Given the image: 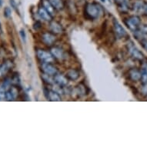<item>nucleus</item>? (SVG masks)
Returning <instances> with one entry per match:
<instances>
[{"label":"nucleus","instance_id":"obj_1","mask_svg":"<svg viewBox=\"0 0 147 147\" xmlns=\"http://www.w3.org/2000/svg\"><path fill=\"white\" fill-rule=\"evenodd\" d=\"M85 12L86 13L87 16L89 19H97L99 18L100 14H101V9L99 7V5L93 4V3H88L86 5V9Z\"/></svg>","mask_w":147,"mask_h":147},{"label":"nucleus","instance_id":"obj_2","mask_svg":"<svg viewBox=\"0 0 147 147\" xmlns=\"http://www.w3.org/2000/svg\"><path fill=\"white\" fill-rule=\"evenodd\" d=\"M125 24L131 31L135 32L140 29V19L138 16H131L125 21Z\"/></svg>","mask_w":147,"mask_h":147},{"label":"nucleus","instance_id":"obj_3","mask_svg":"<svg viewBox=\"0 0 147 147\" xmlns=\"http://www.w3.org/2000/svg\"><path fill=\"white\" fill-rule=\"evenodd\" d=\"M127 48L129 53H130V55L133 56V58L136 59H138V60H142L143 59V58H144L143 54L136 47L135 45L133 43V42H130L129 43H128Z\"/></svg>","mask_w":147,"mask_h":147},{"label":"nucleus","instance_id":"obj_4","mask_svg":"<svg viewBox=\"0 0 147 147\" xmlns=\"http://www.w3.org/2000/svg\"><path fill=\"white\" fill-rule=\"evenodd\" d=\"M36 55L38 59L43 63H51L53 61V56L52 53L46 52L43 49H38L36 52Z\"/></svg>","mask_w":147,"mask_h":147},{"label":"nucleus","instance_id":"obj_5","mask_svg":"<svg viewBox=\"0 0 147 147\" xmlns=\"http://www.w3.org/2000/svg\"><path fill=\"white\" fill-rule=\"evenodd\" d=\"M42 70L44 73L49 76H55L58 72V70L55 65L51 64L50 63H42Z\"/></svg>","mask_w":147,"mask_h":147},{"label":"nucleus","instance_id":"obj_6","mask_svg":"<svg viewBox=\"0 0 147 147\" xmlns=\"http://www.w3.org/2000/svg\"><path fill=\"white\" fill-rule=\"evenodd\" d=\"M113 26L114 29H115V32L119 38H124L125 36H127V33H126L124 28L119 24V22L117 20H113Z\"/></svg>","mask_w":147,"mask_h":147},{"label":"nucleus","instance_id":"obj_7","mask_svg":"<svg viewBox=\"0 0 147 147\" xmlns=\"http://www.w3.org/2000/svg\"><path fill=\"white\" fill-rule=\"evenodd\" d=\"M51 53L54 58L59 59V60H63L66 58L65 52L62 49L58 48V47H54V48L51 49Z\"/></svg>","mask_w":147,"mask_h":147},{"label":"nucleus","instance_id":"obj_8","mask_svg":"<svg viewBox=\"0 0 147 147\" xmlns=\"http://www.w3.org/2000/svg\"><path fill=\"white\" fill-rule=\"evenodd\" d=\"M56 36L50 32H46L42 36V40L47 46H52L56 41Z\"/></svg>","mask_w":147,"mask_h":147},{"label":"nucleus","instance_id":"obj_9","mask_svg":"<svg viewBox=\"0 0 147 147\" xmlns=\"http://www.w3.org/2000/svg\"><path fill=\"white\" fill-rule=\"evenodd\" d=\"M54 82L60 87H64L68 84V78L61 74L56 73V75L54 76Z\"/></svg>","mask_w":147,"mask_h":147},{"label":"nucleus","instance_id":"obj_10","mask_svg":"<svg viewBox=\"0 0 147 147\" xmlns=\"http://www.w3.org/2000/svg\"><path fill=\"white\" fill-rule=\"evenodd\" d=\"M49 28H50L51 31L55 34H59L61 32H63V31L62 26L59 22H56V21H50Z\"/></svg>","mask_w":147,"mask_h":147},{"label":"nucleus","instance_id":"obj_11","mask_svg":"<svg viewBox=\"0 0 147 147\" xmlns=\"http://www.w3.org/2000/svg\"><path fill=\"white\" fill-rule=\"evenodd\" d=\"M39 16L41 19H42L45 21H52V16L46 11L43 7H40L38 11Z\"/></svg>","mask_w":147,"mask_h":147},{"label":"nucleus","instance_id":"obj_12","mask_svg":"<svg viewBox=\"0 0 147 147\" xmlns=\"http://www.w3.org/2000/svg\"><path fill=\"white\" fill-rule=\"evenodd\" d=\"M129 77L133 81L136 82L141 80V72L136 69H132L129 70Z\"/></svg>","mask_w":147,"mask_h":147},{"label":"nucleus","instance_id":"obj_13","mask_svg":"<svg viewBox=\"0 0 147 147\" xmlns=\"http://www.w3.org/2000/svg\"><path fill=\"white\" fill-rule=\"evenodd\" d=\"M80 76V72L76 69H69L66 72V77L68 78V80H72V81L78 80Z\"/></svg>","mask_w":147,"mask_h":147},{"label":"nucleus","instance_id":"obj_14","mask_svg":"<svg viewBox=\"0 0 147 147\" xmlns=\"http://www.w3.org/2000/svg\"><path fill=\"white\" fill-rule=\"evenodd\" d=\"M42 6L53 16L54 13H55V9L52 5V4L49 3V0H42Z\"/></svg>","mask_w":147,"mask_h":147},{"label":"nucleus","instance_id":"obj_15","mask_svg":"<svg viewBox=\"0 0 147 147\" xmlns=\"http://www.w3.org/2000/svg\"><path fill=\"white\" fill-rule=\"evenodd\" d=\"M48 99H49L50 101L53 102L61 101V96H59V94L58 92L53 91V90H49V91Z\"/></svg>","mask_w":147,"mask_h":147},{"label":"nucleus","instance_id":"obj_16","mask_svg":"<svg viewBox=\"0 0 147 147\" xmlns=\"http://www.w3.org/2000/svg\"><path fill=\"white\" fill-rule=\"evenodd\" d=\"M49 1L55 9L61 10L64 7V3H63V0H49Z\"/></svg>","mask_w":147,"mask_h":147},{"label":"nucleus","instance_id":"obj_17","mask_svg":"<svg viewBox=\"0 0 147 147\" xmlns=\"http://www.w3.org/2000/svg\"><path fill=\"white\" fill-rule=\"evenodd\" d=\"M76 92L80 96H83L87 93L86 86L82 83H80V85H78L76 87Z\"/></svg>","mask_w":147,"mask_h":147},{"label":"nucleus","instance_id":"obj_18","mask_svg":"<svg viewBox=\"0 0 147 147\" xmlns=\"http://www.w3.org/2000/svg\"><path fill=\"white\" fill-rule=\"evenodd\" d=\"M42 80H44V82L47 83V84L52 85L54 83V78H52V76H49L48 74H46V73H44L43 75L42 76Z\"/></svg>","mask_w":147,"mask_h":147},{"label":"nucleus","instance_id":"obj_19","mask_svg":"<svg viewBox=\"0 0 147 147\" xmlns=\"http://www.w3.org/2000/svg\"><path fill=\"white\" fill-rule=\"evenodd\" d=\"M145 3L142 2H136L134 4V10L136 12H143V8H144Z\"/></svg>","mask_w":147,"mask_h":147},{"label":"nucleus","instance_id":"obj_20","mask_svg":"<svg viewBox=\"0 0 147 147\" xmlns=\"http://www.w3.org/2000/svg\"><path fill=\"white\" fill-rule=\"evenodd\" d=\"M116 3L119 5V6L123 10H126L128 9L127 2L126 0H115Z\"/></svg>","mask_w":147,"mask_h":147},{"label":"nucleus","instance_id":"obj_21","mask_svg":"<svg viewBox=\"0 0 147 147\" xmlns=\"http://www.w3.org/2000/svg\"><path fill=\"white\" fill-rule=\"evenodd\" d=\"M141 80L143 84L147 83V72L143 69H141Z\"/></svg>","mask_w":147,"mask_h":147},{"label":"nucleus","instance_id":"obj_22","mask_svg":"<svg viewBox=\"0 0 147 147\" xmlns=\"http://www.w3.org/2000/svg\"><path fill=\"white\" fill-rule=\"evenodd\" d=\"M4 15H5V16L6 18H8V17H9L11 16V10H10L9 8H5V11H4Z\"/></svg>","mask_w":147,"mask_h":147},{"label":"nucleus","instance_id":"obj_23","mask_svg":"<svg viewBox=\"0 0 147 147\" xmlns=\"http://www.w3.org/2000/svg\"><path fill=\"white\" fill-rule=\"evenodd\" d=\"M20 36H21V37H22V40L26 42V32H25V31L23 30V29H22L21 31H20Z\"/></svg>","mask_w":147,"mask_h":147},{"label":"nucleus","instance_id":"obj_24","mask_svg":"<svg viewBox=\"0 0 147 147\" xmlns=\"http://www.w3.org/2000/svg\"><path fill=\"white\" fill-rule=\"evenodd\" d=\"M142 93L143 95H147V83L143 84V86L142 87Z\"/></svg>","mask_w":147,"mask_h":147},{"label":"nucleus","instance_id":"obj_25","mask_svg":"<svg viewBox=\"0 0 147 147\" xmlns=\"http://www.w3.org/2000/svg\"><path fill=\"white\" fill-rule=\"evenodd\" d=\"M34 29H36V30H38L39 29L41 28V23L39 22H36L35 24H34Z\"/></svg>","mask_w":147,"mask_h":147},{"label":"nucleus","instance_id":"obj_26","mask_svg":"<svg viewBox=\"0 0 147 147\" xmlns=\"http://www.w3.org/2000/svg\"><path fill=\"white\" fill-rule=\"evenodd\" d=\"M142 69H143L144 71H146V72H147V63L146 62H145V63H142Z\"/></svg>","mask_w":147,"mask_h":147},{"label":"nucleus","instance_id":"obj_27","mask_svg":"<svg viewBox=\"0 0 147 147\" xmlns=\"http://www.w3.org/2000/svg\"><path fill=\"white\" fill-rule=\"evenodd\" d=\"M10 3H11L12 8H13L14 9L16 10V3H15L14 0H11V1H10Z\"/></svg>","mask_w":147,"mask_h":147},{"label":"nucleus","instance_id":"obj_28","mask_svg":"<svg viewBox=\"0 0 147 147\" xmlns=\"http://www.w3.org/2000/svg\"><path fill=\"white\" fill-rule=\"evenodd\" d=\"M143 12L147 14V3H145L144 8H143Z\"/></svg>","mask_w":147,"mask_h":147},{"label":"nucleus","instance_id":"obj_29","mask_svg":"<svg viewBox=\"0 0 147 147\" xmlns=\"http://www.w3.org/2000/svg\"><path fill=\"white\" fill-rule=\"evenodd\" d=\"M3 5V0H0V6Z\"/></svg>","mask_w":147,"mask_h":147},{"label":"nucleus","instance_id":"obj_30","mask_svg":"<svg viewBox=\"0 0 147 147\" xmlns=\"http://www.w3.org/2000/svg\"><path fill=\"white\" fill-rule=\"evenodd\" d=\"M0 28H1V24H0Z\"/></svg>","mask_w":147,"mask_h":147}]
</instances>
